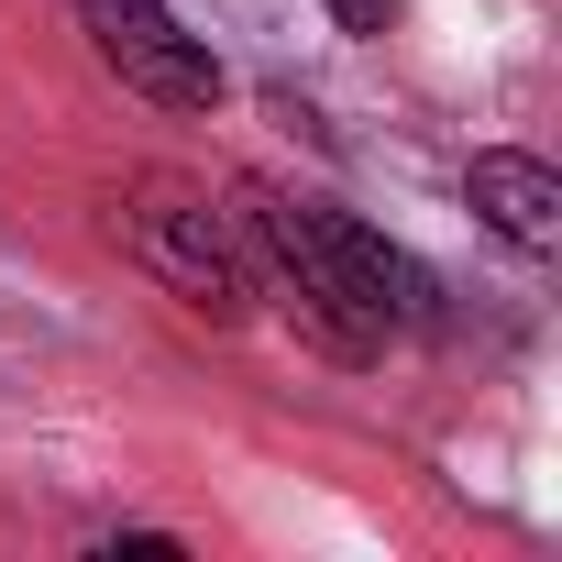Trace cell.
<instances>
[{
  "label": "cell",
  "instance_id": "cell-1",
  "mask_svg": "<svg viewBox=\"0 0 562 562\" xmlns=\"http://www.w3.org/2000/svg\"><path fill=\"white\" fill-rule=\"evenodd\" d=\"M243 232H254V265H265V299L288 310L321 353H375L386 331L430 321V265L397 254L386 232H364L353 210L331 199H288V188H232Z\"/></svg>",
  "mask_w": 562,
  "mask_h": 562
},
{
  "label": "cell",
  "instance_id": "cell-2",
  "mask_svg": "<svg viewBox=\"0 0 562 562\" xmlns=\"http://www.w3.org/2000/svg\"><path fill=\"white\" fill-rule=\"evenodd\" d=\"M122 254L155 276L166 299H188L199 321H254L265 310V265H254V232L232 199L188 188V177H144L122 210H111Z\"/></svg>",
  "mask_w": 562,
  "mask_h": 562
},
{
  "label": "cell",
  "instance_id": "cell-3",
  "mask_svg": "<svg viewBox=\"0 0 562 562\" xmlns=\"http://www.w3.org/2000/svg\"><path fill=\"white\" fill-rule=\"evenodd\" d=\"M78 23H89L100 67L133 100H155V111H221V56L166 12V0H78Z\"/></svg>",
  "mask_w": 562,
  "mask_h": 562
},
{
  "label": "cell",
  "instance_id": "cell-4",
  "mask_svg": "<svg viewBox=\"0 0 562 562\" xmlns=\"http://www.w3.org/2000/svg\"><path fill=\"white\" fill-rule=\"evenodd\" d=\"M463 199H474V221H485L507 254H529V265L562 254V177H551L540 155H507V144L474 155V166H463Z\"/></svg>",
  "mask_w": 562,
  "mask_h": 562
},
{
  "label": "cell",
  "instance_id": "cell-5",
  "mask_svg": "<svg viewBox=\"0 0 562 562\" xmlns=\"http://www.w3.org/2000/svg\"><path fill=\"white\" fill-rule=\"evenodd\" d=\"M331 23H342V34H386V23H397V0H331Z\"/></svg>",
  "mask_w": 562,
  "mask_h": 562
}]
</instances>
